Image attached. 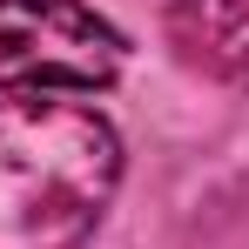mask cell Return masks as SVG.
Segmentation results:
<instances>
[{
  "label": "cell",
  "mask_w": 249,
  "mask_h": 249,
  "mask_svg": "<svg viewBox=\"0 0 249 249\" xmlns=\"http://www.w3.org/2000/svg\"><path fill=\"white\" fill-rule=\"evenodd\" d=\"M122 142L88 101H0V249H81L115 202Z\"/></svg>",
  "instance_id": "obj_1"
},
{
  "label": "cell",
  "mask_w": 249,
  "mask_h": 249,
  "mask_svg": "<svg viewBox=\"0 0 249 249\" xmlns=\"http://www.w3.org/2000/svg\"><path fill=\"white\" fill-rule=\"evenodd\" d=\"M122 34L81 0H0V88L94 94L122 74Z\"/></svg>",
  "instance_id": "obj_2"
},
{
  "label": "cell",
  "mask_w": 249,
  "mask_h": 249,
  "mask_svg": "<svg viewBox=\"0 0 249 249\" xmlns=\"http://www.w3.org/2000/svg\"><path fill=\"white\" fill-rule=\"evenodd\" d=\"M162 20L189 68L249 88V0H168Z\"/></svg>",
  "instance_id": "obj_3"
}]
</instances>
